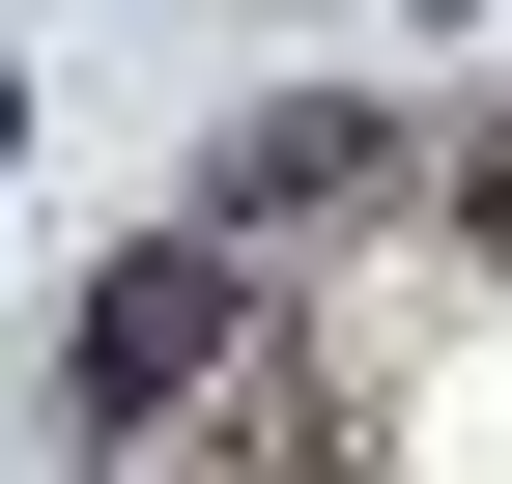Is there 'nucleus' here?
I'll use <instances>...</instances> for the list:
<instances>
[{"label":"nucleus","mask_w":512,"mask_h":484,"mask_svg":"<svg viewBox=\"0 0 512 484\" xmlns=\"http://www.w3.org/2000/svg\"><path fill=\"white\" fill-rule=\"evenodd\" d=\"M228 342H256V257H228V228H143V257L86 285V342H57V428H171Z\"/></svg>","instance_id":"f257e3e1"},{"label":"nucleus","mask_w":512,"mask_h":484,"mask_svg":"<svg viewBox=\"0 0 512 484\" xmlns=\"http://www.w3.org/2000/svg\"><path fill=\"white\" fill-rule=\"evenodd\" d=\"M456 257L512 285V114H484V143H456Z\"/></svg>","instance_id":"7ed1b4c3"},{"label":"nucleus","mask_w":512,"mask_h":484,"mask_svg":"<svg viewBox=\"0 0 512 484\" xmlns=\"http://www.w3.org/2000/svg\"><path fill=\"white\" fill-rule=\"evenodd\" d=\"M370 171H399L370 114H256V143H228V257H256V228H342Z\"/></svg>","instance_id":"f03ea898"}]
</instances>
